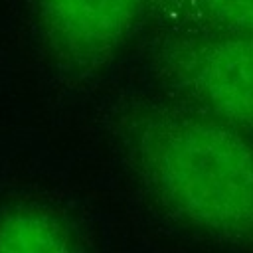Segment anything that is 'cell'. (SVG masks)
<instances>
[{"label": "cell", "instance_id": "cell-1", "mask_svg": "<svg viewBox=\"0 0 253 253\" xmlns=\"http://www.w3.org/2000/svg\"><path fill=\"white\" fill-rule=\"evenodd\" d=\"M146 188L180 219L219 235L253 233V146L211 115L144 109L125 125Z\"/></svg>", "mask_w": 253, "mask_h": 253}, {"label": "cell", "instance_id": "cell-5", "mask_svg": "<svg viewBox=\"0 0 253 253\" xmlns=\"http://www.w3.org/2000/svg\"><path fill=\"white\" fill-rule=\"evenodd\" d=\"M190 4L219 32L253 34V0H190Z\"/></svg>", "mask_w": 253, "mask_h": 253}, {"label": "cell", "instance_id": "cell-2", "mask_svg": "<svg viewBox=\"0 0 253 253\" xmlns=\"http://www.w3.org/2000/svg\"><path fill=\"white\" fill-rule=\"evenodd\" d=\"M160 65L168 83L211 117L253 128V34L172 40L162 49Z\"/></svg>", "mask_w": 253, "mask_h": 253}, {"label": "cell", "instance_id": "cell-4", "mask_svg": "<svg viewBox=\"0 0 253 253\" xmlns=\"http://www.w3.org/2000/svg\"><path fill=\"white\" fill-rule=\"evenodd\" d=\"M77 247V233L53 210L22 206L0 215V251L63 253Z\"/></svg>", "mask_w": 253, "mask_h": 253}, {"label": "cell", "instance_id": "cell-3", "mask_svg": "<svg viewBox=\"0 0 253 253\" xmlns=\"http://www.w3.org/2000/svg\"><path fill=\"white\" fill-rule=\"evenodd\" d=\"M150 0H34L47 55L73 75L109 65L140 28Z\"/></svg>", "mask_w": 253, "mask_h": 253}]
</instances>
